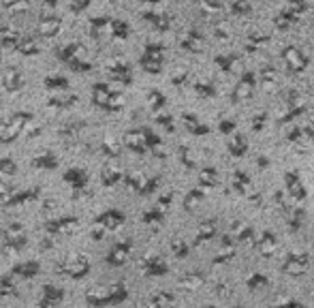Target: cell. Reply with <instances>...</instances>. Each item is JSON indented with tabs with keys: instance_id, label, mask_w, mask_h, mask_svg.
Returning a JSON list of instances; mask_svg holds the SVG:
<instances>
[{
	"instance_id": "obj_1",
	"label": "cell",
	"mask_w": 314,
	"mask_h": 308,
	"mask_svg": "<svg viewBox=\"0 0 314 308\" xmlns=\"http://www.w3.org/2000/svg\"><path fill=\"white\" fill-rule=\"evenodd\" d=\"M32 122H35V116L28 114V112H17L11 118L3 120V122H0V141H3V144H9V141L17 139V135L24 133L26 126L32 124Z\"/></svg>"
},
{
	"instance_id": "obj_23",
	"label": "cell",
	"mask_w": 314,
	"mask_h": 308,
	"mask_svg": "<svg viewBox=\"0 0 314 308\" xmlns=\"http://www.w3.org/2000/svg\"><path fill=\"white\" fill-rule=\"evenodd\" d=\"M45 3H47L49 7H56V0H45Z\"/></svg>"
},
{
	"instance_id": "obj_20",
	"label": "cell",
	"mask_w": 314,
	"mask_h": 308,
	"mask_svg": "<svg viewBox=\"0 0 314 308\" xmlns=\"http://www.w3.org/2000/svg\"><path fill=\"white\" fill-rule=\"evenodd\" d=\"M69 67H71L73 71H77V73H88L90 69H92V64L86 62V60H82L80 56H77V58H73V60L69 62Z\"/></svg>"
},
{
	"instance_id": "obj_8",
	"label": "cell",
	"mask_w": 314,
	"mask_h": 308,
	"mask_svg": "<svg viewBox=\"0 0 314 308\" xmlns=\"http://www.w3.org/2000/svg\"><path fill=\"white\" fill-rule=\"evenodd\" d=\"M62 28V19L60 17H43L39 21V32L43 37H56Z\"/></svg>"
},
{
	"instance_id": "obj_18",
	"label": "cell",
	"mask_w": 314,
	"mask_h": 308,
	"mask_svg": "<svg viewBox=\"0 0 314 308\" xmlns=\"http://www.w3.org/2000/svg\"><path fill=\"white\" fill-rule=\"evenodd\" d=\"M124 250H126V246H116L114 250L109 252V257H107V261L111 263V266H120L122 261H124Z\"/></svg>"
},
{
	"instance_id": "obj_7",
	"label": "cell",
	"mask_w": 314,
	"mask_h": 308,
	"mask_svg": "<svg viewBox=\"0 0 314 308\" xmlns=\"http://www.w3.org/2000/svg\"><path fill=\"white\" fill-rule=\"evenodd\" d=\"M32 165H35L37 169H43V171H54V169H58L60 161L54 152H43V154H39V157L32 159Z\"/></svg>"
},
{
	"instance_id": "obj_3",
	"label": "cell",
	"mask_w": 314,
	"mask_h": 308,
	"mask_svg": "<svg viewBox=\"0 0 314 308\" xmlns=\"http://www.w3.org/2000/svg\"><path fill=\"white\" fill-rule=\"evenodd\" d=\"M26 227L24 225H19V223H13V225H9L7 231H5V244L9 250H21L26 246Z\"/></svg>"
},
{
	"instance_id": "obj_4",
	"label": "cell",
	"mask_w": 314,
	"mask_h": 308,
	"mask_svg": "<svg viewBox=\"0 0 314 308\" xmlns=\"http://www.w3.org/2000/svg\"><path fill=\"white\" fill-rule=\"evenodd\" d=\"M64 182L69 184L75 193H80V191L86 189V184H88V173H86V169L73 167L69 171H64Z\"/></svg>"
},
{
	"instance_id": "obj_13",
	"label": "cell",
	"mask_w": 314,
	"mask_h": 308,
	"mask_svg": "<svg viewBox=\"0 0 314 308\" xmlns=\"http://www.w3.org/2000/svg\"><path fill=\"white\" fill-rule=\"evenodd\" d=\"M17 52H21L24 56H35V54H39V45L35 39L30 37H19V43H17Z\"/></svg>"
},
{
	"instance_id": "obj_9",
	"label": "cell",
	"mask_w": 314,
	"mask_h": 308,
	"mask_svg": "<svg viewBox=\"0 0 314 308\" xmlns=\"http://www.w3.org/2000/svg\"><path fill=\"white\" fill-rule=\"evenodd\" d=\"M39 270H41V266H39V261H24V263H17V266L11 270L13 274H17V276H21V278H35L37 274H39Z\"/></svg>"
},
{
	"instance_id": "obj_22",
	"label": "cell",
	"mask_w": 314,
	"mask_h": 308,
	"mask_svg": "<svg viewBox=\"0 0 314 308\" xmlns=\"http://www.w3.org/2000/svg\"><path fill=\"white\" fill-rule=\"evenodd\" d=\"M88 7H90V0H71V3H69L71 13H75V15H80L82 11H86Z\"/></svg>"
},
{
	"instance_id": "obj_21",
	"label": "cell",
	"mask_w": 314,
	"mask_h": 308,
	"mask_svg": "<svg viewBox=\"0 0 314 308\" xmlns=\"http://www.w3.org/2000/svg\"><path fill=\"white\" fill-rule=\"evenodd\" d=\"M15 169L17 167H15V163L11 159H0V175H5V178H7V175H13Z\"/></svg>"
},
{
	"instance_id": "obj_10",
	"label": "cell",
	"mask_w": 314,
	"mask_h": 308,
	"mask_svg": "<svg viewBox=\"0 0 314 308\" xmlns=\"http://www.w3.org/2000/svg\"><path fill=\"white\" fill-rule=\"evenodd\" d=\"M77 225V216H64V218H56V221H49L45 225V229L49 231V234H62L69 227H75Z\"/></svg>"
},
{
	"instance_id": "obj_19",
	"label": "cell",
	"mask_w": 314,
	"mask_h": 308,
	"mask_svg": "<svg viewBox=\"0 0 314 308\" xmlns=\"http://www.w3.org/2000/svg\"><path fill=\"white\" fill-rule=\"evenodd\" d=\"M19 37H21V35H17L15 30H13V32H11V30H7L5 35H3V39H0V41H3V47H17Z\"/></svg>"
},
{
	"instance_id": "obj_17",
	"label": "cell",
	"mask_w": 314,
	"mask_h": 308,
	"mask_svg": "<svg viewBox=\"0 0 314 308\" xmlns=\"http://www.w3.org/2000/svg\"><path fill=\"white\" fill-rule=\"evenodd\" d=\"M15 293V283H13V272L0 278V295H11Z\"/></svg>"
},
{
	"instance_id": "obj_12",
	"label": "cell",
	"mask_w": 314,
	"mask_h": 308,
	"mask_svg": "<svg viewBox=\"0 0 314 308\" xmlns=\"http://www.w3.org/2000/svg\"><path fill=\"white\" fill-rule=\"evenodd\" d=\"M80 52H84V47L80 45V43H69V45H66V47H62V49L58 52V60H60V62H66V64H69L73 58H77V56H80Z\"/></svg>"
},
{
	"instance_id": "obj_16",
	"label": "cell",
	"mask_w": 314,
	"mask_h": 308,
	"mask_svg": "<svg viewBox=\"0 0 314 308\" xmlns=\"http://www.w3.org/2000/svg\"><path fill=\"white\" fill-rule=\"evenodd\" d=\"M73 103H77L75 94H71V96H51L47 105L54 107V109H64V107H71Z\"/></svg>"
},
{
	"instance_id": "obj_15",
	"label": "cell",
	"mask_w": 314,
	"mask_h": 308,
	"mask_svg": "<svg viewBox=\"0 0 314 308\" xmlns=\"http://www.w3.org/2000/svg\"><path fill=\"white\" fill-rule=\"evenodd\" d=\"M39 197V189H30V191H19V193H13V197L9 199L7 206H21L24 201H32V199H37Z\"/></svg>"
},
{
	"instance_id": "obj_6",
	"label": "cell",
	"mask_w": 314,
	"mask_h": 308,
	"mask_svg": "<svg viewBox=\"0 0 314 308\" xmlns=\"http://www.w3.org/2000/svg\"><path fill=\"white\" fill-rule=\"evenodd\" d=\"M62 300H64V291H62L60 287H54V285H45L39 304H41V306H58V304H62Z\"/></svg>"
},
{
	"instance_id": "obj_11",
	"label": "cell",
	"mask_w": 314,
	"mask_h": 308,
	"mask_svg": "<svg viewBox=\"0 0 314 308\" xmlns=\"http://www.w3.org/2000/svg\"><path fill=\"white\" fill-rule=\"evenodd\" d=\"M120 223H122V212H118V210H109V212L100 214V216L96 218V225L107 227V229H114V227H118Z\"/></svg>"
},
{
	"instance_id": "obj_5",
	"label": "cell",
	"mask_w": 314,
	"mask_h": 308,
	"mask_svg": "<svg viewBox=\"0 0 314 308\" xmlns=\"http://www.w3.org/2000/svg\"><path fill=\"white\" fill-rule=\"evenodd\" d=\"M3 82H5V88H7L9 92H17V90H21V88H24V84H26V77H24V73H21L19 69L11 67V69H7V71H5Z\"/></svg>"
},
{
	"instance_id": "obj_2",
	"label": "cell",
	"mask_w": 314,
	"mask_h": 308,
	"mask_svg": "<svg viewBox=\"0 0 314 308\" xmlns=\"http://www.w3.org/2000/svg\"><path fill=\"white\" fill-rule=\"evenodd\" d=\"M58 270L64 272L66 276H71V278H84L90 272V261L84 255H73L69 259H64L62 263H58Z\"/></svg>"
},
{
	"instance_id": "obj_14",
	"label": "cell",
	"mask_w": 314,
	"mask_h": 308,
	"mask_svg": "<svg viewBox=\"0 0 314 308\" xmlns=\"http://www.w3.org/2000/svg\"><path fill=\"white\" fill-rule=\"evenodd\" d=\"M45 88L47 90H69V80L62 75H47L45 77Z\"/></svg>"
}]
</instances>
